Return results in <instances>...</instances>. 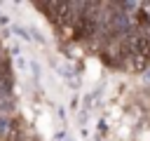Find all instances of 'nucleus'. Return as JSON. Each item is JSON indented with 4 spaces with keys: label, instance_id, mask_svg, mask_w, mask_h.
<instances>
[{
    "label": "nucleus",
    "instance_id": "20e7f679",
    "mask_svg": "<svg viewBox=\"0 0 150 141\" xmlns=\"http://www.w3.org/2000/svg\"><path fill=\"white\" fill-rule=\"evenodd\" d=\"M14 108V101L9 94H0V113H9Z\"/></svg>",
    "mask_w": 150,
    "mask_h": 141
},
{
    "label": "nucleus",
    "instance_id": "7ed1b4c3",
    "mask_svg": "<svg viewBox=\"0 0 150 141\" xmlns=\"http://www.w3.org/2000/svg\"><path fill=\"white\" fill-rule=\"evenodd\" d=\"M0 94H12V73L7 66H2L0 70Z\"/></svg>",
    "mask_w": 150,
    "mask_h": 141
},
{
    "label": "nucleus",
    "instance_id": "39448f33",
    "mask_svg": "<svg viewBox=\"0 0 150 141\" xmlns=\"http://www.w3.org/2000/svg\"><path fill=\"white\" fill-rule=\"evenodd\" d=\"M129 59H131V68H134V70H143V68L148 66V59H143V56L129 54Z\"/></svg>",
    "mask_w": 150,
    "mask_h": 141
},
{
    "label": "nucleus",
    "instance_id": "f03ea898",
    "mask_svg": "<svg viewBox=\"0 0 150 141\" xmlns=\"http://www.w3.org/2000/svg\"><path fill=\"white\" fill-rule=\"evenodd\" d=\"M0 134L7 141H21V125L16 120H0Z\"/></svg>",
    "mask_w": 150,
    "mask_h": 141
},
{
    "label": "nucleus",
    "instance_id": "f257e3e1",
    "mask_svg": "<svg viewBox=\"0 0 150 141\" xmlns=\"http://www.w3.org/2000/svg\"><path fill=\"white\" fill-rule=\"evenodd\" d=\"M129 54H136V56H143V59L150 61V35L134 33L129 38Z\"/></svg>",
    "mask_w": 150,
    "mask_h": 141
}]
</instances>
